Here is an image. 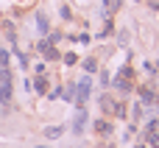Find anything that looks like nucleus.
<instances>
[{
  "instance_id": "f257e3e1",
  "label": "nucleus",
  "mask_w": 159,
  "mask_h": 148,
  "mask_svg": "<svg viewBox=\"0 0 159 148\" xmlns=\"http://www.w3.org/2000/svg\"><path fill=\"white\" fill-rule=\"evenodd\" d=\"M6 64H8V53H6V50H0V67H6Z\"/></svg>"
}]
</instances>
